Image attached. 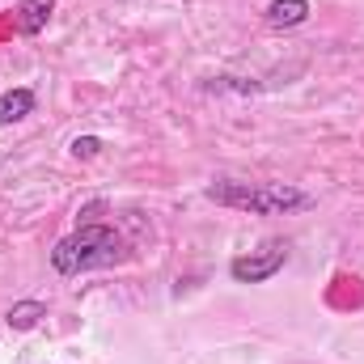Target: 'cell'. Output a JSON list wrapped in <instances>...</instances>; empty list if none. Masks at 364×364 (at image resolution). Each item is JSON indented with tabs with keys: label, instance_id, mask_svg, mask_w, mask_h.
Here are the masks:
<instances>
[{
	"label": "cell",
	"instance_id": "cell-6",
	"mask_svg": "<svg viewBox=\"0 0 364 364\" xmlns=\"http://www.w3.org/2000/svg\"><path fill=\"white\" fill-rule=\"evenodd\" d=\"M309 21V0H272L267 4V26L275 30H292Z\"/></svg>",
	"mask_w": 364,
	"mask_h": 364
},
{
	"label": "cell",
	"instance_id": "cell-5",
	"mask_svg": "<svg viewBox=\"0 0 364 364\" xmlns=\"http://www.w3.org/2000/svg\"><path fill=\"white\" fill-rule=\"evenodd\" d=\"M34 106H38V97H34L30 85L4 90V93H0V127H13V123L30 119V114H34Z\"/></svg>",
	"mask_w": 364,
	"mask_h": 364
},
{
	"label": "cell",
	"instance_id": "cell-4",
	"mask_svg": "<svg viewBox=\"0 0 364 364\" xmlns=\"http://www.w3.org/2000/svg\"><path fill=\"white\" fill-rule=\"evenodd\" d=\"M51 13H55V0H21L17 13H13V34H21V38L43 34L47 21H51Z\"/></svg>",
	"mask_w": 364,
	"mask_h": 364
},
{
	"label": "cell",
	"instance_id": "cell-7",
	"mask_svg": "<svg viewBox=\"0 0 364 364\" xmlns=\"http://www.w3.org/2000/svg\"><path fill=\"white\" fill-rule=\"evenodd\" d=\"M43 318H47V305H43V301H17V305L4 314V322H9L13 331H34Z\"/></svg>",
	"mask_w": 364,
	"mask_h": 364
},
{
	"label": "cell",
	"instance_id": "cell-1",
	"mask_svg": "<svg viewBox=\"0 0 364 364\" xmlns=\"http://www.w3.org/2000/svg\"><path fill=\"white\" fill-rule=\"evenodd\" d=\"M127 259H132V246L114 225H81L77 233H68L51 246V267L60 275L97 272V267H114Z\"/></svg>",
	"mask_w": 364,
	"mask_h": 364
},
{
	"label": "cell",
	"instance_id": "cell-3",
	"mask_svg": "<svg viewBox=\"0 0 364 364\" xmlns=\"http://www.w3.org/2000/svg\"><path fill=\"white\" fill-rule=\"evenodd\" d=\"M284 263H288V246H284V242H272V246H263V250L237 255V259L229 263V275H233L237 284H267V279H275V275L284 272Z\"/></svg>",
	"mask_w": 364,
	"mask_h": 364
},
{
	"label": "cell",
	"instance_id": "cell-2",
	"mask_svg": "<svg viewBox=\"0 0 364 364\" xmlns=\"http://www.w3.org/2000/svg\"><path fill=\"white\" fill-rule=\"evenodd\" d=\"M212 203L220 208H237V212H255V216H279V212H301L314 199L296 186L284 182H233V178H216L203 191Z\"/></svg>",
	"mask_w": 364,
	"mask_h": 364
},
{
	"label": "cell",
	"instance_id": "cell-8",
	"mask_svg": "<svg viewBox=\"0 0 364 364\" xmlns=\"http://www.w3.org/2000/svg\"><path fill=\"white\" fill-rule=\"evenodd\" d=\"M97 153H102V140H97V136H77V140H73V157H77V161H93Z\"/></svg>",
	"mask_w": 364,
	"mask_h": 364
}]
</instances>
